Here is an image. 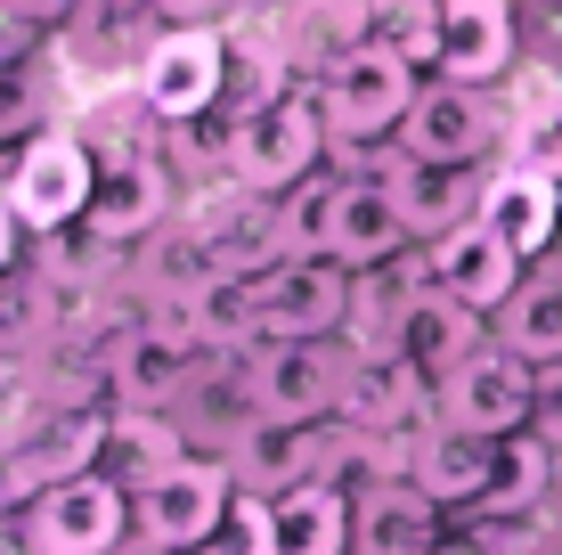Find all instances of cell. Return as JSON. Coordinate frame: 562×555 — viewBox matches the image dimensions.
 <instances>
[{
  "label": "cell",
  "instance_id": "31",
  "mask_svg": "<svg viewBox=\"0 0 562 555\" xmlns=\"http://www.w3.org/2000/svg\"><path fill=\"white\" fill-rule=\"evenodd\" d=\"M497 164H521V171L562 180V99L538 107V114H514V123H506V156H497Z\"/></svg>",
  "mask_w": 562,
  "mask_h": 555
},
{
  "label": "cell",
  "instance_id": "27",
  "mask_svg": "<svg viewBox=\"0 0 562 555\" xmlns=\"http://www.w3.org/2000/svg\"><path fill=\"white\" fill-rule=\"evenodd\" d=\"M497 343L521 352L530 368H554V359H562V270L521 278V295L497 311Z\"/></svg>",
  "mask_w": 562,
  "mask_h": 555
},
{
  "label": "cell",
  "instance_id": "23",
  "mask_svg": "<svg viewBox=\"0 0 562 555\" xmlns=\"http://www.w3.org/2000/svg\"><path fill=\"white\" fill-rule=\"evenodd\" d=\"M440 499H424L416 482H375L359 490L351 555H440Z\"/></svg>",
  "mask_w": 562,
  "mask_h": 555
},
{
  "label": "cell",
  "instance_id": "6",
  "mask_svg": "<svg viewBox=\"0 0 562 555\" xmlns=\"http://www.w3.org/2000/svg\"><path fill=\"white\" fill-rule=\"evenodd\" d=\"M351 368H359V343H342V335L261 343L254 368H245V400L261 417H342Z\"/></svg>",
  "mask_w": 562,
  "mask_h": 555
},
{
  "label": "cell",
  "instance_id": "4",
  "mask_svg": "<svg viewBox=\"0 0 562 555\" xmlns=\"http://www.w3.org/2000/svg\"><path fill=\"white\" fill-rule=\"evenodd\" d=\"M400 156L416 164H490L506 156V99L481 82H449V74H424L408 123H400Z\"/></svg>",
  "mask_w": 562,
  "mask_h": 555
},
{
  "label": "cell",
  "instance_id": "19",
  "mask_svg": "<svg viewBox=\"0 0 562 555\" xmlns=\"http://www.w3.org/2000/svg\"><path fill=\"white\" fill-rule=\"evenodd\" d=\"M228 42V82H221V123H245V114L278 107L285 90H302V66L294 49H285L278 16H245V25L221 33Z\"/></svg>",
  "mask_w": 562,
  "mask_h": 555
},
{
  "label": "cell",
  "instance_id": "14",
  "mask_svg": "<svg viewBox=\"0 0 562 555\" xmlns=\"http://www.w3.org/2000/svg\"><path fill=\"white\" fill-rule=\"evenodd\" d=\"M375 171L392 180V197H400V213H408L416 245H432V237H449V229L481 221V197H490V164H416V156H400V147H383Z\"/></svg>",
  "mask_w": 562,
  "mask_h": 555
},
{
  "label": "cell",
  "instance_id": "1",
  "mask_svg": "<svg viewBox=\"0 0 562 555\" xmlns=\"http://www.w3.org/2000/svg\"><path fill=\"white\" fill-rule=\"evenodd\" d=\"M310 90H318V114H326V131H335V164L367 171V147H392L400 140V123H408V107L424 90V74L408 66V57L359 42V49H342Z\"/></svg>",
  "mask_w": 562,
  "mask_h": 555
},
{
  "label": "cell",
  "instance_id": "5",
  "mask_svg": "<svg viewBox=\"0 0 562 555\" xmlns=\"http://www.w3.org/2000/svg\"><path fill=\"white\" fill-rule=\"evenodd\" d=\"M228 474L254 499H285L302 482H335V417H261L245 409L228 433Z\"/></svg>",
  "mask_w": 562,
  "mask_h": 555
},
{
  "label": "cell",
  "instance_id": "16",
  "mask_svg": "<svg viewBox=\"0 0 562 555\" xmlns=\"http://www.w3.org/2000/svg\"><path fill=\"white\" fill-rule=\"evenodd\" d=\"M342 425H359V433H424V425H440V385L408 352H359L351 392H342Z\"/></svg>",
  "mask_w": 562,
  "mask_h": 555
},
{
  "label": "cell",
  "instance_id": "18",
  "mask_svg": "<svg viewBox=\"0 0 562 555\" xmlns=\"http://www.w3.org/2000/svg\"><path fill=\"white\" fill-rule=\"evenodd\" d=\"M99 449H106V409H66V417H49L33 442L9 449V466H0V499H25V507H33L42 490L90 474V466H99Z\"/></svg>",
  "mask_w": 562,
  "mask_h": 555
},
{
  "label": "cell",
  "instance_id": "26",
  "mask_svg": "<svg viewBox=\"0 0 562 555\" xmlns=\"http://www.w3.org/2000/svg\"><path fill=\"white\" fill-rule=\"evenodd\" d=\"M49 123H66L57 114V82L42 57H0V164L16 156V147H33Z\"/></svg>",
  "mask_w": 562,
  "mask_h": 555
},
{
  "label": "cell",
  "instance_id": "10",
  "mask_svg": "<svg viewBox=\"0 0 562 555\" xmlns=\"http://www.w3.org/2000/svg\"><path fill=\"white\" fill-rule=\"evenodd\" d=\"M538 417V368L506 343H481L457 376H440V425L457 433H530Z\"/></svg>",
  "mask_w": 562,
  "mask_h": 555
},
{
  "label": "cell",
  "instance_id": "30",
  "mask_svg": "<svg viewBox=\"0 0 562 555\" xmlns=\"http://www.w3.org/2000/svg\"><path fill=\"white\" fill-rule=\"evenodd\" d=\"M196 555H285V540H278V499L237 490V507L221 514V531H212Z\"/></svg>",
  "mask_w": 562,
  "mask_h": 555
},
{
  "label": "cell",
  "instance_id": "7",
  "mask_svg": "<svg viewBox=\"0 0 562 555\" xmlns=\"http://www.w3.org/2000/svg\"><path fill=\"white\" fill-rule=\"evenodd\" d=\"M139 99L164 114V123H204L221 114V82H228V42L212 25H155L139 66H131Z\"/></svg>",
  "mask_w": 562,
  "mask_h": 555
},
{
  "label": "cell",
  "instance_id": "33",
  "mask_svg": "<svg viewBox=\"0 0 562 555\" xmlns=\"http://www.w3.org/2000/svg\"><path fill=\"white\" fill-rule=\"evenodd\" d=\"M530 433L562 457V359H554V368H538V417H530Z\"/></svg>",
  "mask_w": 562,
  "mask_h": 555
},
{
  "label": "cell",
  "instance_id": "9",
  "mask_svg": "<svg viewBox=\"0 0 562 555\" xmlns=\"http://www.w3.org/2000/svg\"><path fill=\"white\" fill-rule=\"evenodd\" d=\"M131 507H139V540L155 555H196L212 531H221V514L237 507V474H228V457H180V466L155 490H139Z\"/></svg>",
  "mask_w": 562,
  "mask_h": 555
},
{
  "label": "cell",
  "instance_id": "20",
  "mask_svg": "<svg viewBox=\"0 0 562 555\" xmlns=\"http://www.w3.org/2000/svg\"><path fill=\"white\" fill-rule=\"evenodd\" d=\"M481 343H497L490 335V319L473 311V302H457V295H440V286H424V295L408 302V319H400V335H392V352H408L424 376H457L464 359L481 352Z\"/></svg>",
  "mask_w": 562,
  "mask_h": 555
},
{
  "label": "cell",
  "instance_id": "2",
  "mask_svg": "<svg viewBox=\"0 0 562 555\" xmlns=\"http://www.w3.org/2000/svg\"><path fill=\"white\" fill-rule=\"evenodd\" d=\"M326 164H335V131H326L310 82L285 90L278 107L228 123V171H237V188H254V197H285V188L318 180Z\"/></svg>",
  "mask_w": 562,
  "mask_h": 555
},
{
  "label": "cell",
  "instance_id": "3",
  "mask_svg": "<svg viewBox=\"0 0 562 555\" xmlns=\"http://www.w3.org/2000/svg\"><path fill=\"white\" fill-rule=\"evenodd\" d=\"M0 197L16 204L25 237H66V229L90 221V197H99V156L74 123H49L33 147H16L0 164Z\"/></svg>",
  "mask_w": 562,
  "mask_h": 555
},
{
  "label": "cell",
  "instance_id": "25",
  "mask_svg": "<svg viewBox=\"0 0 562 555\" xmlns=\"http://www.w3.org/2000/svg\"><path fill=\"white\" fill-rule=\"evenodd\" d=\"M351 523H359V499L342 482H302L278 499L285 555H351Z\"/></svg>",
  "mask_w": 562,
  "mask_h": 555
},
{
  "label": "cell",
  "instance_id": "12",
  "mask_svg": "<svg viewBox=\"0 0 562 555\" xmlns=\"http://www.w3.org/2000/svg\"><path fill=\"white\" fill-rule=\"evenodd\" d=\"M351 286H359V270H342L335 254H294V262H278V270H261L269 343L342 335V328H351Z\"/></svg>",
  "mask_w": 562,
  "mask_h": 555
},
{
  "label": "cell",
  "instance_id": "8",
  "mask_svg": "<svg viewBox=\"0 0 562 555\" xmlns=\"http://www.w3.org/2000/svg\"><path fill=\"white\" fill-rule=\"evenodd\" d=\"M131 531H139V507L106 474H74V482H57L25 507V547L33 555H114Z\"/></svg>",
  "mask_w": 562,
  "mask_h": 555
},
{
  "label": "cell",
  "instance_id": "35",
  "mask_svg": "<svg viewBox=\"0 0 562 555\" xmlns=\"http://www.w3.org/2000/svg\"><path fill=\"white\" fill-rule=\"evenodd\" d=\"M16 245H25V221H16V204L0 197V278L16 270Z\"/></svg>",
  "mask_w": 562,
  "mask_h": 555
},
{
  "label": "cell",
  "instance_id": "34",
  "mask_svg": "<svg viewBox=\"0 0 562 555\" xmlns=\"http://www.w3.org/2000/svg\"><path fill=\"white\" fill-rule=\"evenodd\" d=\"M9 9L25 16V25H42V33H49V25H66V16H82L90 0H9Z\"/></svg>",
  "mask_w": 562,
  "mask_h": 555
},
{
  "label": "cell",
  "instance_id": "24",
  "mask_svg": "<svg viewBox=\"0 0 562 555\" xmlns=\"http://www.w3.org/2000/svg\"><path fill=\"white\" fill-rule=\"evenodd\" d=\"M180 457H188L180 449V425H171L164 409H114L106 417V449H99V466H90V474H106V482H123L131 499H139V490H155Z\"/></svg>",
  "mask_w": 562,
  "mask_h": 555
},
{
  "label": "cell",
  "instance_id": "17",
  "mask_svg": "<svg viewBox=\"0 0 562 555\" xmlns=\"http://www.w3.org/2000/svg\"><path fill=\"white\" fill-rule=\"evenodd\" d=\"M521 66V9L514 0H440V66L449 82L497 90Z\"/></svg>",
  "mask_w": 562,
  "mask_h": 555
},
{
  "label": "cell",
  "instance_id": "29",
  "mask_svg": "<svg viewBox=\"0 0 562 555\" xmlns=\"http://www.w3.org/2000/svg\"><path fill=\"white\" fill-rule=\"evenodd\" d=\"M554 482V449L538 433H497V466H490V514H530Z\"/></svg>",
  "mask_w": 562,
  "mask_h": 555
},
{
  "label": "cell",
  "instance_id": "32",
  "mask_svg": "<svg viewBox=\"0 0 562 555\" xmlns=\"http://www.w3.org/2000/svg\"><path fill=\"white\" fill-rule=\"evenodd\" d=\"M147 16L155 25H212V33H228V25H245V16H261V0H147Z\"/></svg>",
  "mask_w": 562,
  "mask_h": 555
},
{
  "label": "cell",
  "instance_id": "11",
  "mask_svg": "<svg viewBox=\"0 0 562 555\" xmlns=\"http://www.w3.org/2000/svg\"><path fill=\"white\" fill-rule=\"evenodd\" d=\"M326 254L342 270H383V262L416 254V229L400 213L383 171H335V204H326Z\"/></svg>",
  "mask_w": 562,
  "mask_h": 555
},
{
  "label": "cell",
  "instance_id": "15",
  "mask_svg": "<svg viewBox=\"0 0 562 555\" xmlns=\"http://www.w3.org/2000/svg\"><path fill=\"white\" fill-rule=\"evenodd\" d=\"M171 213H180V171H171L164 156H147V164H106L99 171V197H90V237L106 245H147V237H164Z\"/></svg>",
  "mask_w": 562,
  "mask_h": 555
},
{
  "label": "cell",
  "instance_id": "21",
  "mask_svg": "<svg viewBox=\"0 0 562 555\" xmlns=\"http://www.w3.org/2000/svg\"><path fill=\"white\" fill-rule=\"evenodd\" d=\"M481 221H490L521 262H547L554 237H562V180L521 171V164H497L490 171V197H481Z\"/></svg>",
  "mask_w": 562,
  "mask_h": 555
},
{
  "label": "cell",
  "instance_id": "13",
  "mask_svg": "<svg viewBox=\"0 0 562 555\" xmlns=\"http://www.w3.org/2000/svg\"><path fill=\"white\" fill-rule=\"evenodd\" d=\"M424 270H432L440 295H457V302H473L481 319H497V311H506V302L521 295L530 262H521L490 221H464V229H449V237L424 245Z\"/></svg>",
  "mask_w": 562,
  "mask_h": 555
},
{
  "label": "cell",
  "instance_id": "28",
  "mask_svg": "<svg viewBox=\"0 0 562 555\" xmlns=\"http://www.w3.org/2000/svg\"><path fill=\"white\" fill-rule=\"evenodd\" d=\"M359 42L408 57L416 74L440 66V0H359Z\"/></svg>",
  "mask_w": 562,
  "mask_h": 555
},
{
  "label": "cell",
  "instance_id": "22",
  "mask_svg": "<svg viewBox=\"0 0 562 555\" xmlns=\"http://www.w3.org/2000/svg\"><path fill=\"white\" fill-rule=\"evenodd\" d=\"M490 466H497V442L490 433H457V425H424L408 449V482L440 507H481L490 499Z\"/></svg>",
  "mask_w": 562,
  "mask_h": 555
}]
</instances>
